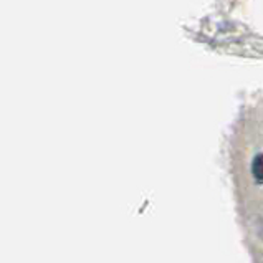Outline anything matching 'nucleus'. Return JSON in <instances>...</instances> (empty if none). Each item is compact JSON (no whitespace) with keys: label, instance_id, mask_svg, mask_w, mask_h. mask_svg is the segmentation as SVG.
<instances>
[{"label":"nucleus","instance_id":"nucleus-1","mask_svg":"<svg viewBox=\"0 0 263 263\" xmlns=\"http://www.w3.org/2000/svg\"><path fill=\"white\" fill-rule=\"evenodd\" d=\"M252 174L253 177L258 180V182H263V154H258L252 162Z\"/></svg>","mask_w":263,"mask_h":263}]
</instances>
